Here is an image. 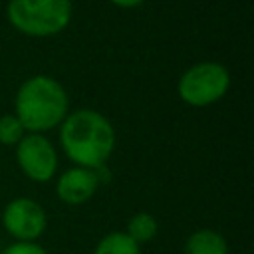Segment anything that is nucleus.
I'll use <instances>...</instances> for the list:
<instances>
[{
    "label": "nucleus",
    "instance_id": "ddd939ff",
    "mask_svg": "<svg viewBox=\"0 0 254 254\" xmlns=\"http://www.w3.org/2000/svg\"><path fill=\"white\" fill-rule=\"evenodd\" d=\"M113 4H117V6H121V8H135V6H139L143 0H111Z\"/></svg>",
    "mask_w": 254,
    "mask_h": 254
},
{
    "label": "nucleus",
    "instance_id": "20e7f679",
    "mask_svg": "<svg viewBox=\"0 0 254 254\" xmlns=\"http://www.w3.org/2000/svg\"><path fill=\"white\" fill-rule=\"evenodd\" d=\"M230 85V75L222 64L202 62L189 67L179 79V95L185 103L202 107L218 101Z\"/></svg>",
    "mask_w": 254,
    "mask_h": 254
},
{
    "label": "nucleus",
    "instance_id": "f8f14e48",
    "mask_svg": "<svg viewBox=\"0 0 254 254\" xmlns=\"http://www.w3.org/2000/svg\"><path fill=\"white\" fill-rule=\"evenodd\" d=\"M4 254H48V252L36 242H14L4 250Z\"/></svg>",
    "mask_w": 254,
    "mask_h": 254
},
{
    "label": "nucleus",
    "instance_id": "6e6552de",
    "mask_svg": "<svg viewBox=\"0 0 254 254\" xmlns=\"http://www.w3.org/2000/svg\"><path fill=\"white\" fill-rule=\"evenodd\" d=\"M185 254H228V242L220 232L200 228L187 238Z\"/></svg>",
    "mask_w": 254,
    "mask_h": 254
},
{
    "label": "nucleus",
    "instance_id": "0eeeda50",
    "mask_svg": "<svg viewBox=\"0 0 254 254\" xmlns=\"http://www.w3.org/2000/svg\"><path fill=\"white\" fill-rule=\"evenodd\" d=\"M97 177L95 171L91 169H83V167H73L67 169L56 185V192L60 196V200L67 202V204H81L87 202L95 190H97Z\"/></svg>",
    "mask_w": 254,
    "mask_h": 254
},
{
    "label": "nucleus",
    "instance_id": "7ed1b4c3",
    "mask_svg": "<svg viewBox=\"0 0 254 254\" xmlns=\"http://www.w3.org/2000/svg\"><path fill=\"white\" fill-rule=\"evenodd\" d=\"M10 24L26 36H54L62 32L71 18L69 0H10Z\"/></svg>",
    "mask_w": 254,
    "mask_h": 254
},
{
    "label": "nucleus",
    "instance_id": "f03ea898",
    "mask_svg": "<svg viewBox=\"0 0 254 254\" xmlns=\"http://www.w3.org/2000/svg\"><path fill=\"white\" fill-rule=\"evenodd\" d=\"M67 115V93L60 81L48 75L26 79L16 95V117L30 133H42L60 125Z\"/></svg>",
    "mask_w": 254,
    "mask_h": 254
},
{
    "label": "nucleus",
    "instance_id": "423d86ee",
    "mask_svg": "<svg viewBox=\"0 0 254 254\" xmlns=\"http://www.w3.org/2000/svg\"><path fill=\"white\" fill-rule=\"evenodd\" d=\"M16 159L24 175L36 183L50 181L58 169L56 149L40 133H30L20 139L16 147Z\"/></svg>",
    "mask_w": 254,
    "mask_h": 254
},
{
    "label": "nucleus",
    "instance_id": "f257e3e1",
    "mask_svg": "<svg viewBox=\"0 0 254 254\" xmlns=\"http://www.w3.org/2000/svg\"><path fill=\"white\" fill-rule=\"evenodd\" d=\"M60 141L65 155L77 167L95 171L107 163L115 147V131L101 113L79 109L62 121Z\"/></svg>",
    "mask_w": 254,
    "mask_h": 254
},
{
    "label": "nucleus",
    "instance_id": "39448f33",
    "mask_svg": "<svg viewBox=\"0 0 254 254\" xmlns=\"http://www.w3.org/2000/svg\"><path fill=\"white\" fill-rule=\"evenodd\" d=\"M2 224L6 232L16 238V242H36V238L44 234L48 218L36 200L20 196L6 204L2 212Z\"/></svg>",
    "mask_w": 254,
    "mask_h": 254
},
{
    "label": "nucleus",
    "instance_id": "1a4fd4ad",
    "mask_svg": "<svg viewBox=\"0 0 254 254\" xmlns=\"http://www.w3.org/2000/svg\"><path fill=\"white\" fill-rule=\"evenodd\" d=\"M93 254H141V248L125 232H111L97 242Z\"/></svg>",
    "mask_w": 254,
    "mask_h": 254
},
{
    "label": "nucleus",
    "instance_id": "9d476101",
    "mask_svg": "<svg viewBox=\"0 0 254 254\" xmlns=\"http://www.w3.org/2000/svg\"><path fill=\"white\" fill-rule=\"evenodd\" d=\"M157 228H159V224H157V220H155L153 214H149V212H137V214L129 220L125 234H127L133 242L143 244V242H149V240L155 238Z\"/></svg>",
    "mask_w": 254,
    "mask_h": 254
},
{
    "label": "nucleus",
    "instance_id": "9b49d317",
    "mask_svg": "<svg viewBox=\"0 0 254 254\" xmlns=\"http://www.w3.org/2000/svg\"><path fill=\"white\" fill-rule=\"evenodd\" d=\"M24 137V127L16 115H2L0 117V143L2 145H16Z\"/></svg>",
    "mask_w": 254,
    "mask_h": 254
}]
</instances>
